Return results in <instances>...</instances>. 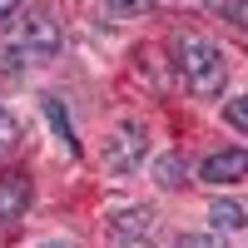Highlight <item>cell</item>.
Masks as SVG:
<instances>
[{
	"instance_id": "cell-1",
	"label": "cell",
	"mask_w": 248,
	"mask_h": 248,
	"mask_svg": "<svg viewBox=\"0 0 248 248\" xmlns=\"http://www.w3.org/2000/svg\"><path fill=\"white\" fill-rule=\"evenodd\" d=\"M184 85H189L194 99H214L229 85V65H223V50L203 35H189L184 40Z\"/></svg>"
},
{
	"instance_id": "cell-2",
	"label": "cell",
	"mask_w": 248,
	"mask_h": 248,
	"mask_svg": "<svg viewBox=\"0 0 248 248\" xmlns=\"http://www.w3.org/2000/svg\"><path fill=\"white\" fill-rule=\"evenodd\" d=\"M60 50V20L50 10H30V15H20L10 35H5V55H10V65H20V60H50Z\"/></svg>"
},
{
	"instance_id": "cell-3",
	"label": "cell",
	"mask_w": 248,
	"mask_h": 248,
	"mask_svg": "<svg viewBox=\"0 0 248 248\" xmlns=\"http://www.w3.org/2000/svg\"><path fill=\"white\" fill-rule=\"evenodd\" d=\"M144 164V124H119L105 144V169L109 174H134Z\"/></svg>"
},
{
	"instance_id": "cell-4",
	"label": "cell",
	"mask_w": 248,
	"mask_h": 248,
	"mask_svg": "<svg viewBox=\"0 0 248 248\" xmlns=\"http://www.w3.org/2000/svg\"><path fill=\"white\" fill-rule=\"evenodd\" d=\"M30 199H35L30 174H20V169L0 174V229H10V223L25 218V214H30Z\"/></svg>"
},
{
	"instance_id": "cell-5",
	"label": "cell",
	"mask_w": 248,
	"mask_h": 248,
	"mask_svg": "<svg viewBox=\"0 0 248 248\" xmlns=\"http://www.w3.org/2000/svg\"><path fill=\"white\" fill-rule=\"evenodd\" d=\"M199 174H203V184H238L248 174V149H218L199 164Z\"/></svg>"
},
{
	"instance_id": "cell-6",
	"label": "cell",
	"mask_w": 248,
	"mask_h": 248,
	"mask_svg": "<svg viewBox=\"0 0 248 248\" xmlns=\"http://www.w3.org/2000/svg\"><path fill=\"white\" fill-rule=\"evenodd\" d=\"M45 124L60 134V144H65V154H79V139H75V129H70V114H65V105H60V99H45Z\"/></svg>"
},
{
	"instance_id": "cell-7",
	"label": "cell",
	"mask_w": 248,
	"mask_h": 248,
	"mask_svg": "<svg viewBox=\"0 0 248 248\" xmlns=\"http://www.w3.org/2000/svg\"><path fill=\"white\" fill-rule=\"evenodd\" d=\"M144 223H154L149 209H124L109 218V229H114V238H144Z\"/></svg>"
},
{
	"instance_id": "cell-8",
	"label": "cell",
	"mask_w": 248,
	"mask_h": 248,
	"mask_svg": "<svg viewBox=\"0 0 248 248\" xmlns=\"http://www.w3.org/2000/svg\"><path fill=\"white\" fill-rule=\"evenodd\" d=\"M243 223H248V214L238 209V203H229V199H218L209 209V229H218V233H233V229H243Z\"/></svg>"
},
{
	"instance_id": "cell-9",
	"label": "cell",
	"mask_w": 248,
	"mask_h": 248,
	"mask_svg": "<svg viewBox=\"0 0 248 248\" xmlns=\"http://www.w3.org/2000/svg\"><path fill=\"white\" fill-rule=\"evenodd\" d=\"M154 179L164 184V189H179V184H184V159H179V154H164V159L154 164Z\"/></svg>"
},
{
	"instance_id": "cell-10",
	"label": "cell",
	"mask_w": 248,
	"mask_h": 248,
	"mask_svg": "<svg viewBox=\"0 0 248 248\" xmlns=\"http://www.w3.org/2000/svg\"><path fill=\"white\" fill-rule=\"evenodd\" d=\"M203 5H209L214 15H229L233 25H243V30H248V0H203Z\"/></svg>"
},
{
	"instance_id": "cell-11",
	"label": "cell",
	"mask_w": 248,
	"mask_h": 248,
	"mask_svg": "<svg viewBox=\"0 0 248 248\" xmlns=\"http://www.w3.org/2000/svg\"><path fill=\"white\" fill-rule=\"evenodd\" d=\"M223 119H229L233 129H243V134H248V94H238V99H229V109H223Z\"/></svg>"
},
{
	"instance_id": "cell-12",
	"label": "cell",
	"mask_w": 248,
	"mask_h": 248,
	"mask_svg": "<svg viewBox=\"0 0 248 248\" xmlns=\"http://www.w3.org/2000/svg\"><path fill=\"white\" fill-rule=\"evenodd\" d=\"M15 134H20L15 114H10V109H0V149H10V144H15Z\"/></svg>"
},
{
	"instance_id": "cell-13",
	"label": "cell",
	"mask_w": 248,
	"mask_h": 248,
	"mask_svg": "<svg viewBox=\"0 0 248 248\" xmlns=\"http://www.w3.org/2000/svg\"><path fill=\"white\" fill-rule=\"evenodd\" d=\"M149 5H154V0H109V10H114V15H144Z\"/></svg>"
},
{
	"instance_id": "cell-14",
	"label": "cell",
	"mask_w": 248,
	"mask_h": 248,
	"mask_svg": "<svg viewBox=\"0 0 248 248\" xmlns=\"http://www.w3.org/2000/svg\"><path fill=\"white\" fill-rule=\"evenodd\" d=\"M189 248H229V243H223V233H218V229H209V233L189 238Z\"/></svg>"
},
{
	"instance_id": "cell-15",
	"label": "cell",
	"mask_w": 248,
	"mask_h": 248,
	"mask_svg": "<svg viewBox=\"0 0 248 248\" xmlns=\"http://www.w3.org/2000/svg\"><path fill=\"white\" fill-rule=\"evenodd\" d=\"M20 5H25V0H0V20H10V15H15Z\"/></svg>"
},
{
	"instance_id": "cell-16",
	"label": "cell",
	"mask_w": 248,
	"mask_h": 248,
	"mask_svg": "<svg viewBox=\"0 0 248 248\" xmlns=\"http://www.w3.org/2000/svg\"><path fill=\"white\" fill-rule=\"evenodd\" d=\"M119 248H154L149 238H119Z\"/></svg>"
},
{
	"instance_id": "cell-17",
	"label": "cell",
	"mask_w": 248,
	"mask_h": 248,
	"mask_svg": "<svg viewBox=\"0 0 248 248\" xmlns=\"http://www.w3.org/2000/svg\"><path fill=\"white\" fill-rule=\"evenodd\" d=\"M40 248H75V243H70V238H45Z\"/></svg>"
}]
</instances>
